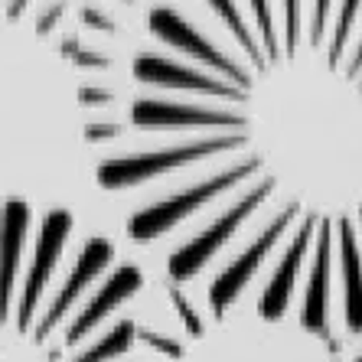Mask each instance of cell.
<instances>
[{
    "mask_svg": "<svg viewBox=\"0 0 362 362\" xmlns=\"http://www.w3.org/2000/svg\"><path fill=\"white\" fill-rule=\"evenodd\" d=\"M147 278L69 209L0 199V362H131Z\"/></svg>",
    "mask_w": 362,
    "mask_h": 362,
    "instance_id": "6da1fadb",
    "label": "cell"
},
{
    "mask_svg": "<svg viewBox=\"0 0 362 362\" xmlns=\"http://www.w3.org/2000/svg\"><path fill=\"white\" fill-rule=\"evenodd\" d=\"M362 10V0H343L339 4V13H337V30L329 36V46H327V66H337L343 59V49L349 42V33H353V23L359 17Z\"/></svg>",
    "mask_w": 362,
    "mask_h": 362,
    "instance_id": "5b68a950",
    "label": "cell"
},
{
    "mask_svg": "<svg viewBox=\"0 0 362 362\" xmlns=\"http://www.w3.org/2000/svg\"><path fill=\"white\" fill-rule=\"evenodd\" d=\"M362 69V40H359V46H356V56L349 59V72H359Z\"/></svg>",
    "mask_w": 362,
    "mask_h": 362,
    "instance_id": "ba28073f",
    "label": "cell"
},
{
    "mask_svg": "<svg viewBox=\"0 0 362 362\" xmlns=\"http://www.w3.org/2000/svg\"><path fill=\"white\" fill-rule=\"evenodd\" d=\"M320 219H323L320 212L310 209V212H303L300 228H294V235H291V242H287L278 268H274L268 287L262 291V300H258V313H262L264 323H278L287 313V307H291V294H294L297 278H300L303 258H307V252H310V235L317 232Z\"/></svg>",
    "mask_w": 362,
    "mask_h": 362,
    "instance_id": "7a4b0ae2",
    "label": "cell"
},
{
    "mask_svg": "<svg viewBox=\"0 0 362 362\" xmlns=\"http://www.w3.org/2000/svg\"><path fill=\"white\" fill-rule=\"evenodd\" d=\"M329 13H333V0H313V7H310V46L313 49H320L323 36H327Z\"/></svg>",
    "mask_w": 362,
    "mask_h": 362,
    "instance_id": "8992f818",
    "label": "cell"
},
{
    "mask_svg": "<svg viewBox=\"0 0 362 362\" xmlns=\"http://www.w3.org/2000/svg\"><path fill=\"white\" fill-rule=\"evenodd\" d=\"M329 255H333V222L323 216L317 226L313 268L300 307V327L310 333H327V300H329Z\"/></svg>",
    "mask_w": 362,
    "mask_h": 362,
    "instance_id": "3957f363",
    "label": "cell"
},
{
    "mask_svg": "<svg viewBox=\"0 0 362 362\" xmlns=\"http://www.w3.org/2000/svg\"><path fill=\"white\" fill-rule=\"evenodd\" d=\"M26 4H30V0H0V13H7V17H20Z\"/></svg>",
    "mask_w": 362,
    "mask_h": 362,
    "instance_id": "52a82bcc",
    "label": "cell"
},
{
    "mask_svg": "<svg viewBox=\"0 0 362 362\" xmlns=\"http://www.w3.org/2000/svg\"><path fill=\"white\" fill-rule=\"evenodd\" d=\"M339 264L346 281V327L362 333V252L356 245L353 222L339 219Z\"/></svg>",
    "mask_w": 362,
    "mask_h": 362,
    "instance_id": "277c9868",
    "label": "cell"
}]
</instances>
